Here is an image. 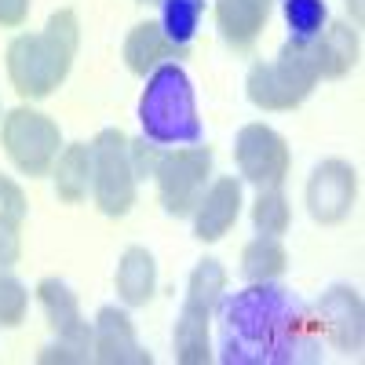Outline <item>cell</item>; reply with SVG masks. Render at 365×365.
Instances as JSON below:
<instances>
[{"instance_id": "obj_1", "label": "cell", "mask_w": 365, "mask_h": 365, "mask_svg": "<svg viewBox=\"0 0 365 365\" xmlns=\"http://www.w3.org/2000/svg\"><path fill=\"white\" fill-rule=\"evenodd\" d=\"M314 318L307 307L270 282H252L223 311V361L285 365L314 361Z\"/></svg>"}, {"instance_id": "obj_2", "label": "cell", "mask_w": 365, "mask_h": 365, "mask_svg": "<svg viewBox=\"0 0 365 365\" xmlns=\"http://www.w3.org/2000/svg\"><path fill=\"white\" fill-rule=\"evenodd\" d=\"M81 41L77 11L63 8L48 19L41 34H22L8 48V77L22 99H48L66 81Z\"/></svg>"}, {"instance_id": "obj_3", "label": "cell", "mask_w": 365, "mask_h": 365, "mask_svg": "<svg viewBox=\"0 0 365 365\" xmlns=\"http://www.w3.org/2000/svg\"><path fill=\"white\" fill-rule=\"evenodd\" d=\"M139 125L143 135L158 146H197L205 139L194 84L179 63H161L146 77L139 99Z\"/></svg>"}, {"instance_id": "obj_4", "label": "cell", "mask_w": 365, "mask_h": 365, "mask_svg": "<svg viewBox=\"0 0 365 365\" xmlns=\"http://www.w3.org/2000/svg\"><path fill=\"white\" fill-rule=\"evenodd\" d=\"M318 84L314 41H289L274 63H256L245 81V96L259 110H296Z\"/></svg>"}, {"instance_id": "obj_5", "label": "cell", "mask_w": 365, "mask_h": 365, "mask_svg": "<svg viewBox=\"0 0 365 365\" xmlns=\"http://www.w3.org/2000/svg\"><path fill=\"white\" fill-rule=\"evenodd\" d=\"M91 194L103 216H128L135 205V172L128 158V135L120 128H103L91 143Z\"/></svg>"}, {"instance_id": "obj_6", "label": "cell", "mask_w": 365, "mask_h": 365, "mask_svg": "<svg viewBox=\"0 0 365 365\" xmlns=\"http://www.w3.org/2000/svg\"><path fill=\"white\" fill-rule=\"evenodd\" d=\"M0 143H4V154L11 158V165L19 172L44 175L58 158L63 132H58V125L48 113L19 106L4 117V125H0Z\"/></svg>"}, {"instance_id": "obj_7", "label": "cell", "mask_w": 365, "mask_h": 365, "mask_svg": "<svg viewBox=\"0 0 365 365\" xmlns=\"http://www.w3.org/2000/svg\"><path fill=\"white\" fill-rule=\"evenodd\" d=\"M154 175L168 216H190L212 175V150L197 143V146H179L172 154H161Z\"/></svg>"}, {"instance_id": "obj_8", "label": "cell", "mask_w": 365, "mask_h": 365, "mask_svg": "<svg viewBox=\"0 0 365 365\" xmlns=\"http://www.w3.org/2000/svg\"><path fill=\"white\" fill-rule=\"evenodd\" d=\"M234 161L241 179L256 190H274L289 175V146L270 125H245L234 143Z\"/></svg>"}, {"instance_id": "obj_9", "label": "cell", "mask_w": 365, "mask_h": 365, "mask_svg": "<svg viewBox=\"0 0 365 365\" xmlns=\"http://www.w3.org/2000/svg\"><path fill=\"white\" fill-rule=\"evenodd\" d=\"M354 197H358V172L340 158L322 161L307 179V212L322 227L347 220V212L354 208Z\"/></svg>"}, {"instance_id": "obj_10", "label": "cell", "mask_w": 365, "mask_h": 365, "mask_svg": "<svg viewBox=\"0 0 365 365\" xmlns=\"http://www.w3.org/2000/svg\"><path fill=\"white\" fill-rule=\"evenodd\" d=\"M318 322L325 329L329 344L336 351H361L365 340V314H361V296L351 285H332L318 299Z\"/></svg>"}, {"instance_id": "obj_11", "label": "cell", "mask_w": 365, "mask_h": 365, "mask_svg": "<svg viewBox=\"0 0 365 365\" xmlns=\"http://www.w3.org/2000/svg\"><path fill=\"white\" fill-rule=\"evenodd\" d=\"M91 351H96V361H103V365H150L154 361L139 347L132 318L125 311H117V307H103L96 314Z\"/></svg>"}, {"instance_id": "obj_12", "label": "cell", "mask_w": 365, "mask_h": 365, "mask_svg": "<svg viewBox=\"0 0 365 365\" xmlns=\"http://www.w3.org/2000/svg\"><path fill=\"white\" fill-rule=\"evenodd\" d=\"M194 216V237L197 241H220L241 216V179L223 175L201 194Z\"/></svg>"}, {"instance_id": "obj_13", "label": "cell", "mask_w": 365, "mask_h": 365, "mask_svg": "<svg viewBox=\"0 0 365 365\" xmlns=\"http://www.w3.org/2000/svg\"><path fill=\"white\" fill-rule=\"evenodd\" d=\"M37 299H41V307L51 322V329L58 332V340L70 344L73 351H81L88 358V347H91V329L88 322L81 318V307H77V296L70 292L66 282H58V278H44L37 285Z\"/></svg>"}, {"instance_id": "obj_14", "label": "cell", "mask_w": 365, "mask_h": 365, "mask_svg": "<svg viewBox=\"0 0 365 365\" xmlns=\"http://www.w3.org/2000/svg\"><path fill=\"white\" fill-rule=\"evenodd\" d=\"M270 19V0H216V22L230 48H249Z\"/></svg>"}, {"instance_id": "obj_15", "label": "cell", "mask_w": 365, "mask_h": 365, "mask_svg": "<svg viewBox=\"0 0 365 365\" xmlns=\"http://www.w3.org/2000/svg\"><path fill=\"white\" fill-rule=\"evenodd\" d=\"M358 29L347 22H332L325 26V34L314 37V63H318V77L336 81L344 73H351L358 66Z\"/></svg>"}, {"instance_id": "obj_16", "label": "cell", "mask_w": 365, "mask_h": 365, "mask_svg": "<svg viewBox=\"0 0 365 365\" xmlns=\"http://www.w3.org/2000/svg\"><path fill=\"white\" fill-rule=\"evenodd\" d=\"M165 58H182V51L165 37V29L158 22H139L132 26V34L125 41V66L135 77H150Z\"/></svg>"}, {"instance_id": "obj_17", "label": "cell", "mask_w": 365, "mask_h": 365, "mask_svg": "<svg viewBox=\"0 0 365 365\" xmlns=\"http://www.w3.org/2000/svg\"><path fill=\"white\" fill-rule=\"evenodd\" d=\"M158 289V263L143 245L125 249L117 263V296L125 307H146Z\"/></svg>"}, {"instance_id": "obj_18", "label": "cell", "mask_w": 365, "mask_h": 365, "mask_svg": "<svg viewBox=\"0 0 365 365\" xmlns=\"http://www.w3.org/2000/svg\"><path fill=\"white\" fill-rule=\"evenodd\" d=\"M91 172H96L91 143H70L63 154L55 158V194L66 205L84 201L88 190H91Z\"/></svg>"}, {"instance_id": "obj_19", "label": "cell", "mask_w": 365, "mask_h": 365, "mask_svg": "<svg viewBox=\"0 0 365 365\" xmlns=\"http://www.w3.org/2000/svg\"><path fill=\"white\" fill-rule=\"evenodd\" d=\"M208 318L212 311H201L194 303H182L179 322H175V361L182 365H205L212 358L208 351Z\"/></svg>"}, {"instance_id": "obj_20", "label": "cell", "mask_w": 365, "mask_h": 365, "mask_svg": "<svg viewBox=\"0 0 365 365\" xmlns=\"http://www.w3.org/2000/svg\"><path fill=\"white\" fill-rule=\"evenodd\" d=\"M285 267H289V252L282 249L278 237L259 234L256 241L245 245V252H241V274H245L249 282H274L285 274Z\"/></svg>"}, {"instance_id": "obj_21", "label": "cell", "mask_w": 365, "mask_h": 365, "mask_svg": "<svg viewBox=\"0 0 365 365\" xmlns=\"http://www.w3.org/2000/svg\"><path fill=\"white\" fill-rule=\"evenodd\" d=\"M201 15H205V0H161V29L165 37L187 55L194 37H197V26H201Z\"/></svg>"}, {"instance_id": "obj_22", "label": "cell", "mask_w": 365, "mask_h": 365, "mask_svg": "<svg viewBox=\"0 0 365 365\" xmlns=\"http://www.w3.org/2000/svg\"><path fill=\"white\" fill-rule=\"evenodd\" d=\"M227 289V270L216 259H201L190 274V285H187V299L182 303H194L201 311H216V303L223 299Z\"/></svg>"}, {"instance_id": "obj_23", "label": "cell", "mask_w": 365, "mask_h": 365, "mask_svg": "<svg viewBox=\"0 0 365 365\" xmlns=\"http://www.w3.org/2000/svg\"><path fill=\"white\" fill-rule=\"evenodd\" d=\"M252 223H256V230L267 234V237H278V234L289 230L292 208H289V201H285V194H282L278 187H274V190H259V197H256V205H252Z\"/></svg>"}, {"instance_id": "obj_24", "label": "cell", "mask_w": 365, "mask_h": 365, "mask_svg": "<svg viewBox=\"0 0 365 365\" xmlns=\"http://www.w3.org/2000/svg\"><path fill=\"white\" fill-rule=\"evenodd\" d=\"M282 8H285V22L296 41H314L329 19L325 0H282Z\"/></svg>"}, {"instance_id": "obj_25", "label": "cell", "mask_w": 365, "mask_h": 365, "mask_svg": "<svg viewBox=\"0 0 365 365\" xmlns=\"http://www.w3.org/2000/svg\"><path fill=\"white\" fill-rule=\"evenodd\" d=\"M26 307H29L26 285L19 278H11V274H0V325L15 329L26 318Z\"/></svg>"}, {"instance_id": "obj_26", "label": "cell", "mask_w": 365, "mask_h": 365, "mask_svg": "<svg viewBox=\"0 0 365 365\" xmlns=\"http://www.w3.org/2000/svg\"><path fill=\"white\" fill-rule=\"evenodd\" d=\"M0 223L4 227H22L26 223V194L15 179L0 175Z\"/></svg>"}, {"instance_id": "obj_27", "label": "cell", "mask_w": 365, "mask_h": 365, "mask_svg": "<svg viewBox=\"0 0 365 365\" xmlns=\"http://www.w3.org/2000/svg\"><path fill=\"white\" fill-rule=\"evenodd\" d=\"M128 158H132V172L135 175H154V168L161 161V150L146 146V139H128Z\"/></svg>"}, {"instance_id": "obj_28", "label": "cell", "mask_w": 365, "mask_h": 365, "mask_svg": "<svg viewBox=\"0 0 365 365\" xmlns=\"http://www.w3.org/2000/svg\"><path fill=\"white\" fill-rule=\"evenodd\" d=\"M26 15H29V0H0V26L4 29L22 26Z\"/></svg>"}, {"instance_id": "obj_29", "label": "cell", "mask_w": 365, "mask_h": 365, "mask_svg": "<svg viewBox=\"0 0 365 365\" xmlns=\"http://www.w3.org/2000/svg\"><path fill=\"white\" fill-rule=\"evenodd\" d=\"M19 259V230L0 223V267H11Z\"/></svg>"}, {"instance_id": "obj_30", "label": "cell", "mask_w": 365, "mask_h": 365, "mask_svg": "<svg viewBox=\"0 0 365 365\" xmlns=\"http://www.w3.org/2000/svg\"><path fill=\"white\" fill-rule=\"evenodd\" d=\"M37 361H44V365H48V361H88V358H84L81 351H73L70 344H63V347H48V351H41V354H37Z\"/></svg>"}, {"instance_id": "obj_31", "label": "cell", "mask_w": 365, "mask_h": 365, "mask_svg": "<svg viewBox=\"0 0 365 365\" xmlns=\"http://www.w3.org/2000/svg\"><path fill=\"white\" fill-rule=\"evenodd\" d=\"M347 8H351V15H354V26L361 22V15H365V4L361 0H347Z\"/></svg>"}, {"instance_id": "obj_32", "label": "cell", "mask_w": 365, "mask_h": 365, "mask_svg": "<svg viewBox=\"0 0 365 365\" xmlns=\"http://www.w3.org/2000/svg\"><path fill=\"white\" fill-rule=\"evenodd\" d=\"M139 4H161V0H139Z\"/></svg>"}]
</instances>
